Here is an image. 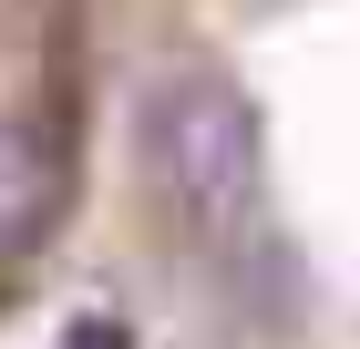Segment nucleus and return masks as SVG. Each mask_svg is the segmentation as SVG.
<instances>
[{
    "instance_id": "nucleus-1",
    "label": "nucleus",
    "mask_w": 360,
    "mask_h": 349,
    "mask_svg": "<svg viewBox=\"0 0 360 349\" xmlns=\"http://www.w3.org/2000/svg\"><path fill=\"white\" fill-rule=\"evenodd\" d=\"M144 164H155V185L195 226H217L257 185V124H248V103L217 72H175V82L144 93Z\"/></svg>"
},
{
    "instance_id": "nucleus-2",
    "label": "nucleus",
    "mask_w": 360,
    "mask_h": 349,
    "mask_svg": "<svg viewBox=\"0 0 360 349\" xmlns=\"http://www.w3.org/2000/svg\"><path fill=\"white\" fill-rule=\"evenodd\" d=\"M62 349H124V329H113V319H93V329H72Z\"/></svg>"
}]
</instances>
